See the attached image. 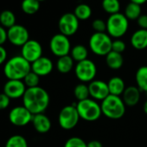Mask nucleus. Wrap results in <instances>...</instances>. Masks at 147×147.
I'll return each mask as SVG.
<instances>
[{"label": "nucleus", "instance_id": "1", "mask_svg": "<svg viewBox=\"0 0 147 147\" xmlns=\"http://www.w3.org/2000/svg\"><path fill=\"white\" fill-rule=\"evenodd\" d=\"M49 101V94L41 87L27 88L23 96V106L33 115L43 113L48 108Z\"/></svg>", "mask_w": 147, "mask_h": 147}, {"label": "nucleus", "instance_id": "2", "mask_svg": "<svg viewBox=\"0 0 147 147\" xmlns=\"http://www.w3.org/2000/svg\"><path fill=\"white\" fill-rule=\"evenodd\" d=\"M31 71V63L22 55H15L8 60L4 67L5 76L8 80H21Z\"/></svg>", "mask_w": 147, "mask_h": 147}, {"label": "nucleus", "instance_id": "3", "mask_svg": "<svg viewBox=\"0 0 147 147\" xmlns=\"http://www.w3.org/2000/svg\"><path fill=\"white\" fill-rule=\"evenodd\" d=\"M102 114L111 119H119L125 113V105L120 96L109 94L100 104Z\"/></svg>", "mask_w": 147, "mask_h": 147}, {"label": "nucleus", "instance_id": "4", "mask_svg": "<svg viewBox=\"0 0 147 147\" xmlns=\"http://www.w3.org/2000/svg\"><path fill=\"white\" fill-rule=\"evenodd\" d=\"M107 34L116 39H119L128 30L129 20L124 15V13H116L110 15L107 20Z\"/></svg>", "mask_w": 147, "mask_h": 147}, {"label": "nucleus", "instance_id": "5", "mask_svg": "<svg viewBox=\"0 0 147 147\" xmlns=\"http://www.w3.org/2000/svg\"><path fill=\"white\" fill-rule=\"evenodd\" d=\"M76 109L80 118L88 122L96 121L102 115L100 105L92 98L78 101L76 104Z\"/></svg>", "mask_w": 147, "mask_h": 147}, {"label": "nucleus", "instance_id": "6", "mask_svg": "<svg viewBox=\"0 0 147 147\" xmlns=\"http://www.w3.org/2000/svg\"><path fill=\"white\" fill-rule=\"evenodd\" d=\"M89 48L91 51L99 56H106L112 51V37L106 32H94L89 38Z\"/></svg>", "mask_w": 147, "mask_h": 147}, {"label": "nucleus", "instance_id": "7", "mask_svg": "<svg viewBox=\"0 0 147 147\" xmlns=\"http://www.w3.org/2000/svg\"><path fill=\"white\" fill-rule=\"evenodd\" d=\"M81 119L76 105H67L59 113L58 122L60 126L64 130H72L75 128Z\"/></svg>", "mask_w": 147, "mask_h": 147}, {"label": "nucleus", "instance_id": "8", "mask_svg": "<svg viewBox=\"0 0 147 147\" xmlns=\"http://www.w3.org/2000/svg\"><path fill=\"white\" fill-rule=\"evenodd\" d=\"M75 74L77 79L82 83H90L97 75V67L93 61L87 59L76 63Z\"/></svg>", "mask_w": 147, "mask_h": 147}, {"label": "nucleus", "instance_id": "9", "mask_svg": "<svg viewBox=\"0 0 147 147\" xmlns=\"http://www.w3.org/2000/svg\"><path fill=\"white\" fill-rule=\"evenodd\" d=\"M49 49L52 54L59 58L69 55L72 48L68 37L58 33L51 37L49 41Z\"/></svg>", "mask_w": 147, "mask_h": 147}, {"label": "nucleus", "instance_id": "10", "mask_svg": "<svg viewBox=\"0 0 147 147\" xmlns=\"http://www.w3.org/2000/svg\"><path fill=\"white\" fill-rule=\"evenodd\" d=\"M80 26V20L76 17L74 13H65L63 14L58 22V28L60 33L69 37L75 35Z\"/></svg>", "mask_w": 147, "mask_h": 147}, {"label": "nucleus", "instance_id": "11", "mask_svg": "<svg viewBox=\"0 0 147 147\" xmlns=\"http://www.w3.org/2000/svg\"><path fill=\"white\" fill-rule=\"evenodd\" d=\"M33 114L24 107H13L9 113L10 122L16 126H25L32 121Z\"/></svg>", "mask_w": 147, "mask_h": 147}, {"label": "nucleus", "instance_id": "12", "mask_svg": "<svg viewBox=\"0 0 147 147\" xmlns=\"http://www.w3.org/2000/svg\"><path fill=\"white\" fill-rule=\"evenodd\" d=\"M8 41L15 46H24L30 40V34L28 30L21 25L15 24L7 30Z\"/></svg>", "mask_w": 147, "mask_h": 147}, {"label": "nucleus", "instance_id": "13", "mask_svg": "<svg viewBox=\"0 0 147 147\" xmlns=\"http://www.w3.org/2000/svg\"><path fill=\"white\" fill-rule=\"evenodd\" d=\"M21 55L30 63H33L42 56V47L39 42L30 39L22 46Z\"/></svg>", "mask_w": 147, "mask_h": 147}, {"label": "nucleus", "instance_id": "14", "mask_svg": "<svg viewBox=\"0 0 147 147\" xmlns=\"http://www.w3.org/2000/svg\"><path fill=\"white\" fill-rule=\"evenodd\" d=\"M27 88L24 82L21 80H8L5 84L4 93L11 99L15 100L23 98Z\"/></svg>", "mask_w": 147, "mask_h": 147}, {"label": "nucleus", "instance_id": "15", "mask_svg": "<svg viewBox=\"0 0 147 147\" xmlns=\"http://www.w3.org/2000/svg\"><path fill=\"white\" fill-rule=\"evenodd\" d=\"M90 97L96 101L104 100L109 94L107 82L101 80H94L88 84Z\"/></svg>", "mask_w": 147, "mask_h": 147}, {"label": "nucleus", "instance_id": "16", "mask_svg": "<svg viewBox=\"0 0 147 147\" xmlns=\"http://www.w3.org/2000/svg\"><path fill=\"white\" fill-rule=\"evenodd\" d=\"M53 68L54 64L52 61L46 56H42L38 60L31 63V71L36 73L40 77L49 75Z\"/></svg>", "mask_w": 147, "mask_h": 147}, {"label": "nucleus", "instance_id": "17", "mask_svg": "<svg viewBox=\"0 0 147 147\" xmlns=\"http://www.w3.org/2000/svg\"><path fill=\"white\" fill-rule=\"evenodd\" d=\"M141 97V91L137 86H130L125 88L122 94V100L126 107L136 106Z\"/></svg>", "mask_w": 147, "mask_h": 147}, {"label": "nucleus", "instance_id": "18", "mask_svg": "<svg viewBox=\"0 0 147 147\" xmlns=\"http://www.w3.org/2000/svg\"><path fill=\"white\" fill-rule=\"evenodd\" d=\"M35 130L39 133H47L51 129V121L49 118L44 113L33 115L31 121Z\"/></svg>", "mask_w": 147, "mask_h": 147}, {"label": "nucleus", "instance_id": "19", "mask_svg": "<svg viewBox=\"0 0 147 147\" xmlns=\"http://www.w3.org/2000/svg\"><path fill=\"white\" fill-rule=\"evenodd\" d=\"M131 46L138 50H143L147 48V30L138 29L133 32L131 36Z\"/></svg>", "mask_w": 147, "mask_h": 147}, {"label": "nucleus", "instance_id": "20", "mask_svg": "<svg viewBox=\"0 0 147 147\" xmlns=\"http://www.w3.org/2000/svg\"><path fill=\"white\" fill-rule=\"evenodd\" d=\"M107 85H108V89H109L110 94L115 95V96L122 95L124 91L126 88L124 80L122 78L119 77V76L112 77L108 81Z\"/></svg>", "mask_w": 147, "mask_h": 147}, {"label": "nucleus", "instance_id": "21", "mask_svg": "<svg viewBox=\"0 0 147 147\" xmlns=\"http://www.w3.org/2000/svg\"><path fill=\"white\" fill-rule=\"evenodd\" d=\"M106 63L107 67L111 69H119L124 63V58L122 56V54L111 51L109 54L106 55Z\"/></svg>", "mask_w": 147, "mask_h": 147}, {"label": "nucleus", "instance_id": "22", "mask_svg": "<svg viewBox=\"0 0 147 147\" xmlns=\"http://www.w3.org/2000/svg\"><path fill=\"white\" fill-rule=\"evenodd\" d=\"M136 85L141 92L147 93V66H141L135 75Z\"/></svg>", "mask_w": 147, "mask_h": 147}, {"label": "nucleus", "instance_id": "23", "mask_svg": "<svg viewBox=\"0 0 147 147\" xmlns=\"http://www.w3.org/2000/svg\"><path fill=\"white\" fill-rule=\"evenodd\" d=\"M75 61L70 56V55L59 57L56 61V68L61 74H67L74 67Z\"/></svg>", "mask_w": 147, "mask_h": 147}, {"label": "nucleus", "instance_id": "24", "mask_svg": "<svg viewBox=\"0 0 147 147\" xmlns=\"http://www.w3.org/2000/svg\"><path fill=\"white\" fill-rule=\"evenodd\" d=\"M70 56L73 58V60L75 61L80 62V61H82L88 59V49L84 45L77 44V45L74 46L71 49Z\"/></svg>", "mask_w": 147, "mask_h": 147}, {"label": "nucleus", "instance_id": "25", "mask_svg": "<svg viewBox=\"0 0 147 147\" xmlns=\"http://www.w3.org/2000/svg\"><path fill=\"white\" fill-rule=\"evenodd\" d=\"M124 15L126 17L128 20H138V18L142 15L141 5H137L135 3L130 2L125 8Z\"/></svg>", "mask_w": 147, "mask_h": 147}, {"label": "nucleus", "instance_id": "26", "mask_svg": "<svg viewBox=\"0 0 147 147\" xmlns=\"http://www.w3.org/2000/svg\"><path fill=\"white\" fill-rule=\"evenodd\" d=\"M92 9L87 4H80L78 5L74 11V14L80 21H86L89 19L92 16Z\"/></svg>", "mask_w": 147, "mask_h": 147}, {"label": "nucleus", "instance_id": "27", "mask_svg": "<svg viewBox=\"0 0 147 147\" xmlns=\"http://www.w3.org/2000/svg\"><path fill=\"white\" fill-rule=\"evenodd\" d=\"M0 24L4 28L10 29L16 24V17L11 11L5 10L0 13Z\"/></svg>", "mask_w": 147, "mask_h": 147}, {"label": "nucleus", "instance_id": "28", "mask_svg": "<svg viewBox=\"0 0 147 147\" xmlns=\"http://www.w3.org/2000/svg\"><path fill=\"white\" fill-rule=\"evenodd\" d=\"M22 11L27 15L36 14L40 9V2L37 0H23L21 4Z\"/></svg>", "mask_w": 147, "mask_h": 147}, {"label": "nucleus", "instance_id": "29", "mask_svg": "<svg viewBox=\"0 0 147 147\" xmlns=\"http://www.w3.org/2000/svg\"><path fill=\"white\" fill-rule=\"evenodd\" d=\"M101 6L102 9L109 15L119 13L120 11L119 0H102Z\"/></svg>", "mask_w": 147, "mask_h": 147}, {"label": "nucleus", "instance_id": "30", "mask_svg": "<svg viewBox=\"0 0 147 147\" xmlns=\"http://www.w3.org/2000/svg\"><path fill=\"white\" fill-rule=\"evenodd\" d=\"M74 95H75L76 99L78 101L84 100L90 98L88 85H86L85 83H81L76 85L75 89H74Z\"/></svg>", "mask_w": 147, "mask_h": 147}, {"label": "nucleus", "instance_id": "31", "mask_svg": "<svg viewBox=\"0 0 147 147\" xmlns=\"http://www.w3.org/2000/svg\"><path fill=\"white\" fill-rule=\"evenodd\" d=\"M5 147H28V143L22 135H13L8 138Z\"/></svg>", "mask_w": 147, "mask_h": 147}, {"label": "nucleus", "instance_id": "32", "mask_svg": "<svg viewBox=\"0 0 147 147\" xmlns=\"http://www.w3.org/2000/svg\"><path fill=\"white\" fill-rule=\"evenodd\" d=\"M23 82H24V84H25V86H26L27 88L39 87L40 76H37L36 74L34 73L33 71H30L28 74V75L24 77V79L23 80Z\"/></svg>", "mask_w": 147, "mask_h": 147}, {"label": "nucleus", "instance_id": "33", "mask_svg": "<svg viewBox=\"0 0 147 147\" xmlns=\"http://www.w3.org/2000/svg\"><path fill=\"white\" fill-rule=\"evenodd\" d=\"M64 147H88V143L79 137H72L66 141Z\"/></svg>", "mask_w": 147, "mask_h": 147}, {"label": "nucleus", "instance_id": "34", "mask_svg": "<svg viewBox=\"0 0 147 147\" xmlns=\"http://www.w3.org/2000/svg\"><path fill=\"white\" fill-rule=\"evenodd\" d=\"M92 27L95 32L103 33L107 31V23L102 19H95L92 23Z\"/></svg>", "mask_w": 147, "mask_h": 147}, {"label": "nucleus", "instance_id": "35", "mask_svg": "<svg viewBox=\"0 0 147 147\" xmlns=\"http://www.w3.org/2000/svg\"><path fill=\"white\" fill-rule=\"evenodd\" d=\"M126 45L124 41L120 40V39H116L114 41H113V44H112V51L122 54L125 50Z\"/></svg>", "mask_w": 147, "mask_h": 147}, {"label": "nucleus", "instance_id": "36", "mask_svg": "<svg viewBox=\"0 0 147 147\" xmlns=\"http://www.w3.org/2000/svg\"><path fill=\"white\" fill-rule=\"evenodd\" d=\"M11 103V99L5 94H0V110L6 109Z\"/></svg>", "mask_w": 147, "mask_h": 147}, {"label": "nucleus", "instance_id": "37", "mask_svg": "<svg viewBox=\"0 0 147 147\" xmlns=\"http://www.w3.org/2000/svg\"><path fill=\"white\" fill-rule=\"evenodd\" d=\"M137 24L140 29L147 30V15H141L138 18Z\"/></svg>", "mask_w": 147, "mask_h": 147}, {"label": "nucleus", "instance_id": "38", "mask_svg": "<svg viewBox=\"0 0 147 147\" xmlns=\"http://www.w3.org/2000/svg\"><path fill=\"white\" fill-rule=\"evenodd\" d=\"M8 40V35L7 31L5 30V28L0 25V46H3L4 43Z\"/></svg>", "mask_w": 147, "mask_h": 147}, {"label": "nucleus", "instance_id": "39", "mask_svg": "<svg viewBox=\"0 0 147 147\" xmlns=\"http://www.w3.org/2000/svg\"><path fill=\"white\" fill-rule=\"evenodd\" d=\"M7 59V51L3 47L0 46V65H2Z\"/></svg>", "mask_w": 147, "mask_h": 147}, {"label": "nucleus", "instance_id": "40", "mask_svg": "<svg viewBox=\"0 0 147 147\" xmlns=\"http://www.w3.org/2000/svg\"><path fill=\"white\" fill-rule=\"evenodd\" d=\"M88 147H102V144L98 140H92L88 143Z\"/></svg>", "mask_w": 147, "mask_h": 147}, {"label": "nucleus", "instance_id": "41", "mask_svg": "<svg viewBox=\"0 0 147 147\" xmlns=\"http://www.w3.org/2000/svg\"><path fill=\"white\" fill-rule=\"evenodd\" d=\"M130 2H132V3L141 5H144V3H146L147 0H130Z\"/></svg>", "mask_w": 147, "mask_h": 147}, {"label": "nucleus", "instance_id": "42", "mask_svg": "<svg viewBox=\"0 0 147 147\" xmlns=\"http://www.w3.org/2000/svg\"><path fill=\"white\" fill-rule=\"evenodd\" d=\"M143 110H144V113L145 114H147V100H145V102L144 103Z\"/></svg>", "mask_w": 147, "mask_h": 147}, {"label": "nucleus", "instance_id": "43", "mask_svg": "<svg viewBox=\"0 0 147 147\" xmlns=\"http://www.w3.org/2000/svg\"><path fill=\"white\" fill-rule=\"evenodd\" d=\"M37 1H39V2H42V1H45V0H37Z\"/></svg>", "mask_w": 147, "mask_h": 147}]
</instances>
